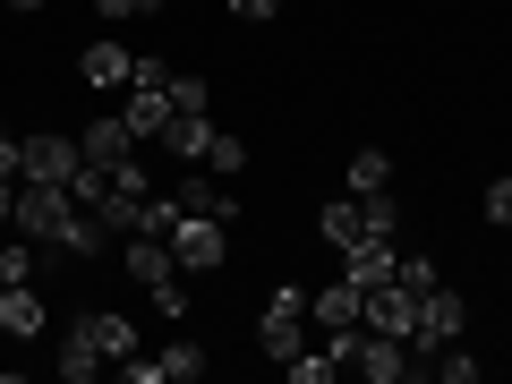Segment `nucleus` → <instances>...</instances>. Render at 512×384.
I'll return each mask as SVG.
<instances>
[{"mask_svg":"<svg viewBox=\"0 0 512 384\" xmlns=\"http://www.w3.org/2000/svg\"><path fill=\"white\" fill-rule=\"evenodd\" d=\"M120 265H128V282H137L163 316H188V274H180V256H171V239L128 231V239H120Z\"/></svg>","mask_w":512,"mask_h":384,"instance_id":"1","label":"nucleus"},{"mask_svg":"<svg viewBox=\"0 0 512 384\" xmlns=\"http://www.w3.org/2000/svg\"><path fill=\"white\" fill-rule=\"evenodd\" d=\"M256 350H265L274 367L308 350V291H299V282H282V291L265 299V316H256Z\"/></svg>","mask_w":512,"mask_h":384,"instance_id":"2","label":"nucleus"},{"mask_svg":"<svg viewBox=\"0 0 512 384\" xmlns=\"http://www.w3.org/2000/svg\"><path fill=\"white\" fill-rule=\"evenodd\" d=\"M171 256H180V274H222V265H231V222H214V214H180Z\"/></svg>","mask_w":512,"mask_h":384,"instance_id":"3","label":"nucleus"},{"mask_svg":"<svg viewBox=\"0 0 512 384\" xmlns=\"http://www.w3.org/2000/svg\"><path fill=\"white\" fill-rule=\"evenodd\" d=\"M359 333H393V342H410V333H419V291H410L402 274L376 282V291H367V308H359Z\"/></svg>","mask_w":512,"mask_h":384,"instance_id":"4","label":"nucleus"},{"mask_svg":"<svg viewBox=\"0 0 512 384\" xmlns=\"http://www.w3.org/2000/svg\"><path fill=\"white\" fill-rule=\"evenodd\" d=\"M461 325H470V308H461V291H419V333H410V350H444V342H461Z\"/></svg>","mask_w":512,"mask_h":384,"instance_id":"5","label":"nucleus"},{"mask_svg":"<svg viewBox=\"0 0 512 384\" xmlns=\"http://www.w3.org/2000/svg\"><path fill=\"white\" fill-rule=\"evenodd\" d=\"M350 367H359L367 384H402V376H419L427 359L410 342H393V333H359V359H350Z\"/></svg>","mask_w":512,"mask_h":384,"instance_id":"6","label":"nucleus"},{"mask_svg":"<svg viewBox=\"0 0 512 384\" xmlns=\"http://www.w3.org/2000/svg\"><path fill=\"white\" fill-rule=\"evenodd\" d=\"M86 163V146H77V137H52V128H43V137H26V163H18V180H60L69 188V171Z\"/></svg>","mask_w":512,"mask_h":384,"instance_id":"7","label":"nucleus"},{"mask_svg":"<svg viewBox=\"0 0 512 384\" xmlns=\"http://www.w3.org/2000/svg\"><path fill=\"white\" fill-rule=\"evenodd\" d=\"M43 325H52V308H43L35 282H0V333H9V342H35Z\"/></svg>","mask_w":512,"mask_h":384,"instance_id":"8","label":"nucleus"},{"mask_svg":"<svg viewBox=\"0 0 512 384\" xmlns=\"http://www.w3.org/2000/svg\"><path fill=\"white\" fill-rule=\"evenodd\" d=\"M120 120L137 128V146H163V128H171V86H128V94H120Z\"/></svg>","mask_w":512,"mask_h":384,"instance_id":"9","label":"nucleus"},{"mask_svg":"<svg viewBox=\"0 0 512 384\" xmlns=\"http://www.w3.org/2000/svg\"><path fill=\"white\" fill-rule=\"evenodd\" d=\"M128 69H137V52H128L120 35H103V43H86V52H77V77H86V86L128 94Z\"/></svg>","mask_w":512,"mask_h":384,"instance_id":"10","label":"nucleus"},{"mask_svg":"<svg viewBox=\"0 0 512 384\" xmlns=\"http://www.w3.org/2000/svg\"><path fill=\"white\" fill-rule=\"evenodd\" d=\"M77 146H86V163H103V171H120V163H137V128H128L120 111H103V120H94L86 137H77Z\"/></svg>","mask_w":512,"mask_h":384,"instance_id":"11","label":"nucleus"},{"mask_svg":"<svg viewBox=\"0 0 512 384\" xmlns=\"http://www.w3.org/2000/svg\"><path fill=\"white\" fill-rule=\"evenodd\" d=\"M359 308H367V291H359V282H325V291H308V325L316 333H333V325H359Z\"/></svg>","mask_w":512,"mask_h":384,"instance_id":"12","label":"nucleus"},{"mask_svg":"<svg viewBox=\"0 0 512 384\" xmlns=\"http://www.w3.org/2000/svg\"><path fill=\"white\" fill-rule=\"evenodd\" d=\"M342 274L359 282V291H376V282L402 274V256H393V239H359V248H342Z\"/></svg>","mask_w":512,"mask_h":384,"instance_id":"13","label":"nucleus"},{"mask_svg":"<svg viewBox=\"0 0 512 384\" xmlns=\"http://www.w3.org/2000/svg\"><path fill=\"white\" fill-rule=\"evenodd\" d=\"M103 350H94V333H86V316H69V333H60V376H69V384H94V376H103Z\"/></svg>","mask_w":512,"mask_h":384,"instance_id":"14","label":"nucleus"},{"mask_svg":"<svg viewBox=\"0 0 512 384\" xmlns=\"http://www.w3.org/2000/svg\"><path fill=\"white\" fill-rule=\"evenodd\" d=\"M163 154H180V163H205V154H214V120H205V111H171Z\"/></svg>","mask_w":512,"mask_h":384,"instance_id":"15","label":"nucleus"},{"mask_svg":"<svg viewBox=\"0 0 512 384\" xmlns=\"http://www.w3.org/2000/svg\"><path fill=\"white\" fill-rule=\"evenodd\" d=\"M342 180H350V197H384V188H393V154H384V146H359Z\"/></svg>","mask_w":512,"mask_h":384,"instance_id":"16","label":"nucleus"},{"mask_svg":"<svg viewBox=\"0 0 512 384\" xmlns=\"http://www.w3.org/2000/svg\"><path fill=\"white\" fill-rule=\"evenodd\" d=\"M86 333H94L103 359H128V350H137V325H128L120 308H86Z\"/></svg>","mask_w":512,"mask_h":384,"instance_id":"17","label":"nucleus"},{"mask_svg":"<svg viewBox=\"0 0 512 384\" xmlns=\"http://www.w3.org/2000/svg\"><path fill=\"white\" fill-rule=\"evenodd\" d=\"M316 222H325V239H333V248H359V239H367V222H359V197H333Z\"/></svg>","mask_w":512,"mask_h":384,"instance_id":"18","label":"nucleus"},{"mask_svg":"<svg viewBox=\"0 0 512 384\" xmlns=\"http://www.w3.org/2000/svg\"><path fill=\"white\" fill-rule=\"evenodd\" d=\"M282 376H291V384H333L342 359H333V350H299V359H282Z\"/></svg>","mask_w":512,"mask_h":384,"instance_id":"19","label":"nucleus"},{"mask_svg":"<svg viewBox=\"0 0 512 384\" xmlns=\"http://www.w3.org/2000/svg\"><path fill=\"white\" fill-rule=\"evenodd\" d=\"M69 197L86 205V214H103V197H111V171H103V163H77V171H69Z\"/></svg>","mask_w":512,"mask_h":384,"instance_id":"20","label":"nucleus"},{"mask_svg":"<svg viewBox=\"0 0 512 384\" xmlns=\"http://www.w3.org/2000/svg\"><path fill=\"white\" fill-rule=\"evenodd\" d=\"M427 376H436V384H478V359H470L461 342H444L436 359H427Z\"/></svg>","mask_w":512,"mask_h":384,"instance_id":"21","label":"nucleus"},{"mask_svg":"<svg viewBox=\"0 0 512 384\" xmlns=\"http://www.w3.org/2000/svg\"><path fill=\"white\" fill-rule=\"evenodd\" d=\"M35 265H43V248H35V239H9V248H0V282H35Z\"/></svg>","mask_w":512,"mask_h":384,"instance_id":"22","label":"nucleus"},{"mask_svg":"<svg viewBox=\"0 0 512 384\" xmlns=\"http://www.w3.org/2000/svg\"><path fill=\"white\" fill-rule=\"evenodd\" d=\"M205 171H214V180H239V171H248V146H239L231 128H214V154H205Z\"/></svg>","mask_w":512,"mask_h":384,"instance_id":"23","label":"nucleus"},{"mask_svg":"<svg viewBox=\"0 0 512 384\" xmlns=\"http://www.w3.org/2000/svg\"><path fill=\"white\" fill-rule=\"evenodd\" d=\"M137 231L171 239V231H180V197H171V188H163V197H154V188H146V214H137Z\"/></svg>","mask_w":512,"mask_h":384,"instance_id":"24","label":"nucleus"},{"mask_svg":"<svg viewBox=\"0 0 512 384\" xmlns=\"http://www.w3.org/2000/svg\"><path fill=\"white\" fill-rule=\"evenodd\" d=\"M154 359H163L171 384H197V376H205V350H197V342H171V350H154Z\"/></svg>","mask_w":512,"mask_h":384,"instance_id":"25","label":"nucleus"},{"mask_svg":"<svg viewBox=\"0 0 512 384\" xmlns=\"http://www.w3.org/2000/svg\"><path fill=\"white\" fill-rule=\"evenodd\" d=\"M359 222H367V239H393V188H384V197H359Z\"/></svg>","mask_w":512,"mask_h":384,"instance_id":"26","label":"nucleus"},{"mask_svg":"<svg viewBox=\"0 0 512 384\" xmlns=\"http://www.w3.org/2000/svg\"><path fill=\"white\" fill-rule=\"evenodd\" d=\"M205 94H214L205 77H180V69H171V111H205Z\"/></svg>","mask_w":512,"mask_h":384,"instance_id":"27","label":"nucleus"},{"mask_svg":"<svg viewBox=\"0 0 512 384\" xmlns=\"http://www.w3.org/2000/svg\"><path fill=\"white\" fill-rule=\"evenodd\" d=\"M487 222H504V231H512V171H504V180H487Z\"/></svg>","mask_w":512,"mask_h":384,"instance_id":"28","label":"nucleus"},{"mask_svg":"<svg viewBox=\"0 0 512 384\" xmlns=\"http://www.w3.org/2000/svg\"><path fill=\"white\" fill-rule=\"evenodd\" d=\"M402 282H410V291H436V282H444L436 256H402Z\"/></svg>","mask_w":512,"mask_h":384,"instance_id":"29","label":"nucleus"},{"mask_svg":"<svg viewBox=\"0 0 512 384\" xmlns=\"http://www.w3.org/2000/svg\"><path fill=\"white\" fill-rule=\"evenodd\" d=\"M128 86H171V60H154V52H137V69H128Z\"/></svg>","mask_w":512,"mask_h":384,"instance_id":"30","label":"nucleus"},{"mask_svg":"<svg viewBox=\"0 0 512 384\" xmlns=\"http://www.w3.org/2000/svg\"><path fill=\"white\" fill-rule=\"evenodd\" d=\"M94 9H103V18H120V26H128V18H154V9H163V0H94Z\"/></svg>","mask_w":512,"mask_h":384,"instance_id":"31","label":"nucleus"},{"mask_svg":"<svg viewBox=\"0 0 512 384\" xmlns=\"http://www.w3.org/2000/svg\"><path fill=\"white\" fill-rule=\"evenodd\" d=\"M222 9H231V18H256V26H265V18H282V0H222Z\"/></svg>","mask_w":512,"mask_h":384,"instance_id":"32","label":"nucleus"},{"mask_svg":"<svg viewBox=\"0 0 512 384\" xmlns=\"http://www.w3.org/2000/svg\"><path fill=\"white\" fill-rule=\"evenodd\" d=\"M18 163H26V137H9V128H0V171L18 180Z\"/></svg>","mask_w":512,"mask_h":384,"instance_id":"33","label":"nucleus"},{"mask_svg":"<svg viewBox=\"0 0 512 384\" xmlns=\"http://www.w3.org/2000/svg\"><path fill=\"white\" fill-rule=\"evenodd\" d=\"M18 214V180H9V171H0V222Z\"/></svg>","mask_w":512,"mask_h":384,"instance_id":"34","label":"nucleus"},{"mask_svg":"<svg viewBox=\"0 0 512 384\" xmlns=\"http://www.w3.org/2000/svg\"><path fill=\"white\" fill-rule=\"evenodd\" d=\"M35 9H43V0H9V18H35Z\"/></svg>","mask_w":512,"mask_h":384,"instance_id":"35","label":"nucleus"},{"mask_svg":"<svg viewBox=\"0 0 512 384\" xmlns=\"http://www.w3.org/2000/svg\"><path fill=\"white\" fill-rule=\"evenodd\" d=\"M0 18H9V0H0Z\"/></svg>","mask_w":512,"mask_h":384,"instance_id":"36","label":"nucleus"}]
</instances>
